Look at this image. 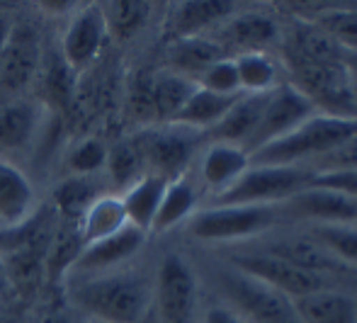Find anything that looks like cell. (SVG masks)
I'll list each match as a JSON object with an SVG mask.
<instances>
[{
  "label": "cell",
  "mask_w": 357,
  "mask_h": 323,
  "mask_svg": "<svg viewBox=\"0 0 357 323\" xmlns=\"http://www.w3.org/2000/svg\"><path fill=\"white\" fill-rule=\"evenodd\" d=\"M105 39H107V24H105L102 5H88L78 10L63 34V61L71 66V70L85 68L100 54Z\"/></svg>",
  "instance_id": "cell-12"
},
{
  "label": "cell",
  "mask_w": 357,
  "mask_h": 323,
  "mask_svg": "<svg viewBox=\"0 0 357 323\" xmlns=\"http://www.w3.org/2000/svg\"><path fill=\"white\" fill-rule=\"evenodd\" d=\"M197 304V282L180 255H165L155 277V306L160 323H190Z\"/></svg>",
  "instance_id": "cell-10"
},
{
  "label": "cell",
  "mask_w": 357,
  "mask_h": 323,
  "mask_svg": "<svg viewBox=\"0 0 357 323\" xmlns=\"http://www.w3.org/2000/svg\"><path fill=\"white\" fill-rule=\"evenodd\" d=\"M314 110H316L314 105H311L291 83L275 85L268 93L258 127H255L250 139L243 144V151L248 156H253L255 151L265 149V146L273 144V141L282 139L284 134L296 129L301 122L314 117Z\"/></svg>",
  "instance_id": "cell-7"
},
{
  "label": "cell",
  "mask_w": 357,
  "mask_h": 323,
  "mask_svg": "<svg viewBox=\"0 0 357 323\" xmlns=\"http://www.w3.org/2000/svg\"><path fill=\"white\" fill-rule=\"evenodd\" d=\"M42 323H73V321L68 319L66 314H59V311H56V314H49Z\"/></svg>",
  "instance_id": "cell-43"
},
{
  "label": "cell",
  "mask_w": 357,
  "mask_h": 323,
  "mask_svg": "<svg viewBox=\"0 0 357 323\" xmlns=\"http://www.w3.org/2000/svg\"><path fill=\"white\" fill-rule=\"evenodd\" d=\"M204 323H243L241 316H236L231 309H224V306H214V309L207 311L204 316Z\"/></svg>",
  "instance_id": "cell-41"
},
{
  "label": "cell",
  "mask_w": 357,
  "mask_h": 323,
  "mask_svg": "<svg viewBox=\"0 0 357 323\" xmlns=\"http://www.w3.org/2000/svg\"><path fill=\"white\" fill-rule=\"evenodd\" d=\"M100 197V190L90 178H80V175H71L63 183L56 185L54 190V206L61 211L66 224H75L83 219V214L90 209L95 200Z\"/></svg>",
  "instance_id": "cell-29"
},
{
  "label": "cell",
  "mask_w": 357,
  "mask_h": 323,
  "mask_svg": "<svg viewBox=\"0 0 357 323\" xmlns=\"http://www.w3.org/2000/svg\"><path fill=\"white\" fill-rule=\"evenodd\" d=\"M10 32V24L5 22V20H0V52H3V44H5V37H8Z\"/></svg>",
  "instance_id": "cell-44"
},
{
  "label": "cell",
  "mask_w": 357,
  "mask_h": 323,
  "mask_svg": "<svg viewBox=\"0 0 357 323\" xmlns=\"http://www.w3.org/2000/svg\"><path fill=\"white\" fill-rule=\"evenodd\" d=\"M314 170L309 173H331V170H357V139L338 146L331 153H324L311 160Z\"/></svg>",
  "instance_id": "cell-39"
},
{
  "label": "cell",
  "mask_w": 357,
  "mask_h": 323,
  "mask_svg": "<svg viewBox=\"0 0 357 323\" xmlns=\"http://www.w3.org/2000/svg\"><path fill=\"white\" fill-rule=\"evenodd\" d=\"M221 285H224L226 294L241 306L248 316H253L260 323H299L291 301L284 294L275 292L273 287L263 285V282L253 280V277L236 272H226L221 275Z\"/></svg>",
  "instance_id": "cell-11"
},
{
  "label": "cell",
  "mask_w": 357,
  "mask_h": 323,
  "mask_svg": "<svg viewBox=\"0 0 357 323\" xmlns=\"http://www.w3.org/2000/svg\"><path fill=\"white\" fill-rule=\"evenodd\" d=\"M321 29L338 44L343 52H357V10H326L316 20Z\"/></svg>",
  "instance_id": "cell-33"
},
{
  "label": "cell",
  "mask_w": 357,
  "mask_h": 323,
  "mask_svg": "<svg viewBox=\"0 0 357 323\" xmlns=\"http://www.w3.org/2000/svg\"><path fill=\"white\" fill-rule=\"evenodd\" d=\"M144 231H139L137 226L127 224L122 231L107 236L102 241L83 246L80 255L73 262V270L80 272H102L109 267L119 265V262L134 258L139 253V248L144 246Z\"/></svg>",
  "instance_id": "cell-13"
},
{
  "label": "cell",
  "mask_w": 357,
  "mask_h": 323,
  "mask_svg": "<svg viewBox=\"0 0 357 323\" xmlns=\"http://www.w3.org/2000/svg\"><path fill=\"white\" fill-rule=\"evenodd\" d=\"M234 61L238 70L241 93H270L278 85V66L265 52L238 54Z\"/></svg>",
  "instance_id": "cell-30"
},
{
  "label": "cell",
  "mask_w": 357,
  "mask_h": 323,
  "mask_svg": "<svg viewBox=\"0 0 357 323\" xmlns=\"http://www.w3.org/2000/svg\"><path fill=\"white\" fill-rule=\"evenodd\" d=\"M151 296L149 282L134 275H105L75 292L78 306L100 323H142Z\"/></svg>",
  "instance_id": "cell-3"
},
{
  "label": "cell",
  "mask_w": 357,
  "mask_h": 323,
  "mask_svg": "<svg viewBox=\"0 0 357 323\" xmlns=\"http://www.w3.org/2000/svg\"><path fill=\"white\" fill-rule=\"evenodd\" d=\"M294 88L331 117H357V95L343 61H311L284 54Z\"/></svg>",
  "instance_id": "cell-2"
},
{
  "label": "cell",
  "mask_w": 357,
  "mask_h": 323,
  "mask_svg": "<svg viewBox=\"0 0 357 323\" xmlns=\"http://www.w3.org/2000/svg\"><path fill=\"white\" fill-rule=\"evenodd\" d=\"M142 165H144V160H142V156H139V149L134 144H129V141H122V144L107 149V163H105V168L109 170V175H112V180L117 185L129 188V185L137 183V180L142 178V175H139Z\"/></svg>",
  "instance_id": "cell-34"
},
{
  "label": "cell",
  "mask_w": 357,
  "mask_h": 323,
  "mask_svg": "<svg viewBox=\"0 0 357 323\" xmlns=\"http://www.w3.org/2000/svg\"><path fill=\"white\" fill-rule=\"evenodd\" d=\"M265 100L268 93H243L234 103V107L221 117V122L209 129V136L219 144H236L243 149V144L258 127Z\"/></svg>",
  "instance_id": "cell-16"
},
{
  "label": "cell",
  "mask_w": 357,
  "mask_h": 323,
  "mask_svg": "<svg viewBox=\"0 0 357 323\" xmlns=\"http://www.w3.org/2000/svg\"><path fill=\"white\" fill-rule=\"evenodd\" d=\"M316 241L326 246L333 255H338L345 265L357 267V229L350 226H316L314 229Z\"/></svg>",
  "instance_id": "cell-35"
},
{
  "label": "cell",
  "mask_w": 357,
  "mask_h": 323,
  "mask_svg": "<svg viewBox=\"0 0 357 323\" xmlns=\"http://www.w3.org/2000/svg\"><path fill=\"white\" fill-rule=\"evenodd\" d=\"M248 168H250V158L241 146L214 141L212 149L207 151V156L202 160V178L209 188L216 190V195H221Z\"/></svg>",
  "instance_id": "cell-22"
},
{
  "label": "cell",
  "mask_w": 357,
  "mask_h": 323,
  "mask_svg": "<svg viewBox=\"0 0 357 323\" xmlns=\"http://www.w3.org/2000/svg\"><path fill=\"white\" fill-rule=\"evenodd\" d=\"M357 139V117L314 114L296 129L248 156L253 165H294L301 158H319Z\"/></svg>",
  "instance_id": "cell-1"
},
{
  "label": "cell",
  "mask_w": 357,
  "mask_h": 323,
  "mask_svg": "<svg viewBox=\"0 0 357 323\" xmlns=\"http://www.w3.org/2000/svg\"><path fill=\"white\" fill-rule=\"evenodd\" d=\"M149 5L139 0H119V3L102 5L105 24L107 34H114L119 39H129L139 32L149 20Z\"/></svg>",
  "instance_id": "cell-31"
},
{
  "label": "cell",
  "mask_w": 357,
  "mask_h": 323,
  "mask_svg": "<svg viewBox=\"0 0 357 323\" xmlns=\"http://www.w3.org/2000/svg\"><path fill=\"white\" fill-rule=\"evenodd\" d=\"M343 66L348 68L350 78H353V85L357 88V52H343Z\"/></svg>",
  "instance_id": "cell-42"
},
{
  "label": "cell",
  "mask_w": 357,
  "mask_h": 323,
  "mask_svg": "<svg viewBox=\"0 0 357 323\" xmlns=\"http://www.w3.org/2000/svg\"><path fill=\"white\" fill-rule=\"evenodd\" d=\"M275 221L273 204H234L197 211L190 219V234L199 241H234L265 231Z\"/></svg>",
  "instance_id": "cell-6"
},
{
  "label": "cell",
  "mask_w": 357,
  "mask_h": 323,
  "mask_svg": "<svg viewBox=\"0 0 357 323\" xmlns=\"http://www.w3.org/2000/svg\"><path fill=\"white\" fill-rule=\"evenodd\" d=\"M34 204V190L29 180L8 160H0V221L5 226H20L27 221Z\"/></svg>",
  "instance_id": "cell-23"
},
{
  "label": "cell",
  "mask_w": 357,
  "mask_h": 323,
  "mask_svg": "<svg viewBox=\"0 0 357 323\" xmlns=\"http://www.w3.org/2000/svg\"><path fill=\"white\" fill-rule=\"evenodd\" d=\"M80 250H83V239H80L78 226L66 224L63 229H59V234L52 236V241H49V248H47L49 277L56 282L63 272L71 270L75 258L80 255Z\"/></svg>",
  "instance_id": "cell-32"
},
{
  "label": "cell",
  "mask_w": 357,
  "mask_h": 323,
  "mask_svg": "<svg viewBox=\"0 0 357 323\" xmlns=\"http://www.w3.org/2000/svg\"><path fill=\"white\" fill-rule=\"evenodd\" d=\"M197 90V83L188 75H180L175 70L153 75L151 83V105H153V119L170 124L178 112L185 107L192 93Z\"/></svg>",
  "instance_id": "cell-24"
},
{
  "label": "cell",
  "mask_w": 357,
  "mask_h": 323,
  "mask_svg": "<svg viewBox=\"0 0 357 323\" xmlns=\"http://www.w3.org/2000/svg\"><path fill=\"white\" fill-rule=\"evenodd\" d=\"M278 24L265 13H243L224 27V44L236 47L241 54L265 52L278 39ZM221 44V47H224Z\"/></svg>",
  "instance_id": "cell-21"
},
{
  "label": "cell",
  "mask_w": 357,
  "mask_h": 323,
  "mask_svg": "<svg viewBox=\"0 0 357 323\" xmlns=\"http://www.w3.org/2000/svg\"><path fill=\"white\" fill-rule=\"evenodd\" d=\"M134 146L139 149L144 163L151 165V173L165 180H178L195 153L197 131L180 124H168L163 129L146 131L134 141Z\"/></svg>",
  "instance_id": "cell-9"
},
{
  "label": "cell",
  "mask_w": 357,
  "mask_h": 323,
  "mask_svg": "<svg viewBox=\"0 0 357 323\" xmlns=\"http://www.w3.org/2000/svg\"><path fill=\"white\" fill-rule=\"evenodd\" d=\"M44 90L47 98L54 105H68L73 93L71 83V66L63 61V57H49L47 66H44Z\"/></svg>",
  "instance_id": "cell-37"
},
{
  "label": "cell",
  "mask_w": 357,
  "mask_h": 323,
  "mask_svg": "<svg viewBox=\"0 0 357 323\" xmlns=\"http://www.w3.org/2000/svg\"><path fill=\"white\" fill-rule=\"evenodd\" d=\"M291 309L299 323H357L355 299L335 290H321L291 299Z\"/></svg>",
  "instance_id": "cell-17"
},
{
  "label": "cell",
  "mask_w": 357,
  "mask_h": 323,
  "mask_svg": "<svg viewBox=\"0 0 357 323\" xmlns=\"http://www.w3.org/2000/svg\"><path fill=\"white\" fill-rule=\"evenodd\" d=\"M42 66V42L32 24H15L0 52V105L15 103Z\"/></svg>",
  "instance_id": "cell-5"
},
{
  "label": "cell",
  "mask_w": 357,
  "mask_h": 323,
  "mask_svg": "<svg viewBox=\"0 0 357 323\" xmlns=\"http://www.w3.org/2000/svg\"><path fill=\"white\" fill-rule=\"evenodd\" d=\"M268 255H275L280 260H287L291 265L301 267V270L316 272V275H340V272H350L353 267L345 265L338 255H333L328 248H326L321 241L314 239H287V241H278L273 243L268 250Z\"/></svg>",
  "instance_id": "cell-14"
},
{
  "label": "cell",
  "mask_w": 357,
  "mask_h": 323,
  "mask_svg": "<svg viewBox=\"0 0 357 323\" xmlns=\"http://www.w3.org/2000/svg\"><path fill=\"white\" fill-rule=\"evenodd\" d=\"M39 124V110L32 103L15 100L0 105V146L3 149H22L32 141Z\"/></svg>",
  "instance_id": "cell-27"
},
{
  "label": "cell",
  "mask_w": 357,
  "mask_h": 323,
  "mask_svg": "<svg viewBox=\"0 0 357 323\" xmlns=\"http://www.w3.org/2000/svg\"><path fill=\"white\" fill-rule=\"evenodd\" d=\"M224 59V47L207 37L173 39L168 47V63L175 73L197 80L209 66Z\"/></svg>",
  "instance_id": "cell-19"
},
{
  "label": "cell",
  "mask_w": 357,
  "mask_h": 323,
  "mask_svg": "<svg viewBox=\"0 0 357 323\" xmlns=\"http://www.w3.org/2000/svg\"><path fill=\"white\" fill-rule=\"evenodd\" d=\"M243 95V93H241ZM241 95H219L212 90H204L197 85V90L192 93V98L185 103V107L178 112V117L170 124H180L188 129H212L221 122L226 112L234 107V103Z\"/></svg>",
  "instance_id": "cell-26"
},
{
  "label": "cell",
  "mask_w": 357,
  "mask_h": 323,
  "mask_svg": "<svg viewBox=\"0 0 357 323\" xmlns=\"http://www.w3.org/2000/svg\"><path fill=\"white\" fill-rule=\"evenodd\" d=\"M170 180L160 178V175L146 173L137 180L134 185H129L127 193L122 197L124 211H127V221L132 226H137L139 231H149L153 226L155 211L160 206V200L165 195Z\"/></svg>",
  "instance_id": "cell-20"
},
{
  "label": "cell",
  "mask_w": 357,
  "mask_h": 323,
  "mask_svg": "<svg viewBox=\"0 0 357 323\" xmlns=\"http://www.w3.org/2000/svg\"><path fill=\"white\" fill-rule=\"evenodd\" d=\"M105 163H107V146L100 139H83L68 153V168L80 178H90L93 173L102 170Z\"/></svg>",
  "instance_id": "cell-36"
},
{
  "label": "cell",
  "mask_w": 357,
  "mask_h": 323,
  "mask_svg": "<svg viewBox=\"0 0 357 323\" xmlns=\"http://www.w3.org/2000/svg\"><path fill=\"white\" fill-rule=\"evenodd\" d=\"M309 185V170L294 165H253L229 190L214 197L216 206L268 204L273 200H289Z\"/></svg>",
  "instance_id": "cell-4"
},
{
  "label": "cell",
  "mask_w": 357,
  "mask_h": 323,
  "mask_svg": "<svg viewBox=\"0 0 357 323\" xmlns=\"http://www.w3.org/2000/svg\"><path fill=\"white\" fill-rule=\"evenodd\" d=\"M306 188L333 190L357 200V170H331V173H309Z\"/></svg>",
  "instance_id": "cell-40"
},
{
  "label": "cell",
  "mask_w": 357,
  "mask_h": 323,
  "mask_svg": "<svg viewBox=\"0 0 357 323\" xmlns=\"http://www.w3.org/2000/svg\"><path fill=\"white\" fill-rule=\"evenodd\" d=\"M127 211H124L122 197L112 195H100L98 200L90 204V209L83 214V219L78 221V231L83 246L102 241L107 236L117 234L127 226Z\"/></svg>",
  "instance_id": "cell-25"
},
{
  "label": "cell",
  "mask_w": 357,
  "mask_h": 323,
  "mask_svg": "<svg viewBox=\"0 0 357 323\" xmlns=\"http://www.w3.org/2000/svg\"><path fill=\"white\" fill-rule=\"evenodd\" d=\"M231 10H234V3H224V0H188V3H178L170 10L168 22H165L168 37H202L204 29L229 17Z\"/></svg>",
  "instance_id": "cell-15"
},
{
  "label": "cell",
  "mask_w": 357,
  "mask_h": 323,
  "mask_svg": "<svg viewBox=\"0 0 357 323\" xmlns=\"http://www.w3.org/2000/svg\"><path fill=\"white\" fill-rule=\"evenodd\" d=\"M291 211L319 221H353L357 219V200L333 190L306 188L289 197Z\"/></svg>",
  "instance_id": "cell-18"
},
{
  "label": "cell",
  "mask_w": 357,
  "mask_h": 323,
  "mask_svg": "<svg viewBox=\"0 0 357 323\" xmlns=\"http://www.w3.org/2000/svg\"><path fill=\"white\" fill-rule=\"evenodd\" d=\"M234 267L245 277L263 282V285L273 287L275 292L284 294L287 299H299V296L314 294L321 290H333V282L326 275H316V272L301 270V267L291 265L287 260H280L275 255H236Z\"/></svg>",
  "instance_id": "cell-8"
},
{
  "label": "cell",
  "mask_w": 357,
  "mask_h": 323,
  "mask_svg": "<svg viewBox=\"0 0 357 323\" xmlns=\"http://www.w3.org/2000/svg\"><path fill=\"white\" fill-rule=\"evenodd\" d=\"M195 83L204 90H212L219 95H241V83H238V70H236L234 59H221L214 66H209Z\"/></svg>",
  "instance_id": "cell-38"
},
{
  "label": "cell",
  "mask_w": 357,
  "mask_h": 323,
  "mask_svg": "<svg viewBox=\"0 0 357 323\" xmlns=\"http://www.w3.org/2000/svg\"><path fill=\"white\" fill-rule=\"evenodd\" d=\"M195 204H197V193H195L192 185H190L185 178L170 180L168 188H165L163 200H160L158 211H155V219H153L151 231H155V234L170 231L173 226H178L180 221H185L190 214H192Z\"/></svg>",
  "instance_id": "cell-28"
}]
</instances>
